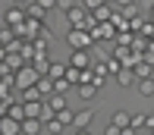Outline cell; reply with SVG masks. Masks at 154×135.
I'll use <instances>...</instances> for the list:
<instances>
[{
  "mask_svg": "<svg viewBox=\"0 0 154 135\" xmlns=\"http://www.w3.org/2000/svg\"><path fill=\"white\" fill-rule=\"evenodd\" d=\"M66 44L72 47V51H91L94 47V38H91V32H88V28H69L66 32Z\"/></svg>",
  "mask_w": 154,
  "mask_h": 135,
  "instance_id": "cell-1",
  "label": "cell"
},
{
  "mask_svg": "<svg viewBox=\"0 0 154 135\" xmlns=\"http://www.w3.org/2000/svg\"><path fill=\"white\" fill-rule=\"evenodd\" d=\"M66 22L75 25V28H88V32H91L94 28V16H91V10H85L82 3H75L72 10H66Z\"/></svg>",
  "mask_w": 154,
  "mask_h": 135,
  "instance_id": "cell-2",
  "label": "cell"
},
{
  "mask_svg": "<svg viewBox=\"0 0 154 135\" xmlns=\"http://www.w3.org/2000/svg\"><path fill=\"white\" fill-rule=\"evenodd\" d=\"M38 79H41V72L32 66V63H25V66L16 72V91H25V88H32V85H38Z\"/></svg>",
  "mask_w": 154,
  "mask_h": 135,
  "instance_id": "cell-3",
  "label": "cell"
},
{
  "mask_svg": "<svg viewBox=\"0 0 154 135\" xmlns=\"http://www.w3.org/2000/svg\"><path fill=\"white\" fill-rule=\"evenodd\" d=\"M116 85H120V88H132V85H138L135 69H132V66H123L120 72H116Z\"/></svg>",
  "mask_w": 154,
  "mask_h": 135,
  "instance_id": "cell-4",
  "label": "cell"
},
{
  "mask_svg": "<svg viewBox=\"0 0 154 135\" xmlns=\"http://www.w3.org/2000/svg\"><path fill=\"white\" fill-rule=\"evenodd\" d=\"M0 135H22V123L13 116H0Z\"/></svg>",
  "mask_w": 154,
  "mask_h": 135,
  "instance_id": "cell-5",
  "label": "cell"
},
{
  "mask_svg": "<svg viewBox=\"0 0 154 135\" xmlns=\"http://www.w3.org/2000/svg\"><path fill=\"white\" fill-rule=\"evenodd\" d=\"M69 66H75V69H88V66H91V57H88V51H72V54H69Z\"/></svg>",
  "mask_w": 154,
  "mask_h": 135,
  "instance_id": "cell-6",
  "label": "cell"
},
{
  "mask_svg": "<svg viewBox=\"0 0 154 135\" xmlns=\"http://www.w3.org/2000/svg\"><path fill=\"white\" fill-rule=\"evenodd\" d=\"M94 123V107H85V110H79V113H75V129H88V126H91Z\"/></svg>",
  "mask_w": 154,
  "mask_h": 135,
  "instance_id": "cell-7",
  "label": "cell"
},
{
  "mask_svg": "<svg viewBox=\"0 0 154 135\" xmlns=\"http://www.w3.org/2000/svg\"><path fill=\"white\" fill-rule=\"evenodd\" d=\"M41 129H44V123L38 116H25L22 119V135H41Z\"/></svg>",
  "mask_w": 154,
  "mask_h": 135,
  "instance_id": "cell-8",
  "label": "cell"
},
{
  "mask_svg": "<svg viewBox=\"0 0 154 135\" xmlns=\"http://www.w3.org/2000/svg\"><path fill=\"white\" fill-rule=\"evenodd\" d=\"M3 22H6V25L25 22V6H10V10H6V16H3Z\"/></svg>",
  "mask_w": 154,
  "mask_h": 135,
  "instance_id": "cell-9",
  "label": "cell"
},
{
  "mask_svg": "<svg viewBox=\"0 0 154 135\" xmlns=\"http://www.w3.org/2000/svg\"><path fill=\"white\" fill-rule=\"evenodd\" d=\"M3 66L10 69V72H19V69L25 66V57H22V54H6V57H3Z\"/></svg>",
  "mask_w": 154,
  "mask_h": 135,
  "instance_id": "cell-10",
  "label": "cell"
},
{
  "mask_svg": "<svg viewBox=\"0 0 154 135\" xmlns=\"http://www.w3.org/2000/svg\"><path fill=\"white\" fill-rule=\"evenodd\" d=\"M113 35H116V28L110 25V22H104V25L94 22V28H91V38H94V41H101V38H113Z\"/></svg>",
  "mask_w": 154,
  "mask_h": 135,
  "instance_id": "cell-11",
  "label": "cell"
},
{
  "mask_svg": "<svg viewBox=\"0 0 154 135\" xmlns=\"http://www.w3.org/2000/svg\"><path fill=\"white\" fill-rule=\"evenodd\" d=\"M51 63H54V60H51V54H38V57L32 60V66L38 69L41 75H47V72H51Z\"/></svg>",
  "mask_w": 154,
  "mask_h": 135,
  "instance_id": "cell-12",
  "label": "cell"
},
{
  "mask_svg": "<svg viewBox=\"0 0 154 135\" xmlns=\"http://www.w3.org/2000/svg\"><path fill=\"white\" fill-rule=\"evenodd\" d=\"M44 104H47L51 113H60L63 107H66V94H51V97H44Z\"/></svg>",
  "mask_w": 154,
  "mask_h": 135,
  "instance_id": "cell-13",
  "label": "cell"
},
{
  "mask_svg": "<svg viewBox=\"0 0 154 135\" xmlns=\"http://www.w3.org/2000/svg\"><path fill=\"white\" fill-rule=\"evenodd\" d=\"M25 16H29V19H41V22H44V16H47V10H44V6L38 3V0H32V3L25 6Z\"/></svg>",
  "mask_w": 154,
  "mask_h": 135,
  "instance_id": "cell-14",
  "label": "cell"
},
{
  "mask_svg": "<svg viewBox=\"0 0 154 135\" xmlns=\"http://www.w3.org/2000/svg\"><path fill=\"white\" fill-rule=\"evenodd\" d=\"M6 116H13V119H19V123H22V119L29 116V113H25V104H22V101H10V110H6Z\"/></svg>",
  "mask_w": 154,
  "mask_h": 135,
  "instance_id": "cell-15",
  "label": "cell"
},
{
  "mask_svg": "<svg viewBox=\"0 0 154 135\" xmlns=\"http://www.w3.org/2000/svg\"><path fill=\"white\" fill-rule=\"evenodd\" d=\"M19 101H44V94H41V88L38 85H32V88H25V91H19Z\"/></svg>",
  "mask_w": 154,
  "mask_h": 135,
  "instance_id": "cell-16",
  "label": "cell"
},
{
  "mask_svg": "<svg viewBox=\"0 0 154 135\" xmlns=\"http://www.w3.org/2000/svg\"><path fill=\"white\" fill-rule=\"evenodd\" d=\"M129 119H132V113H126V110H116L113 116H110V126H116V129H126V126H129Z\"/></svg>",
  "mask_w": 154,
  "mask_h": 135,
  "instance_id": "cell-17",
  "label": "cell"
},
{
  "mask_svg": "<svg viewBox=\"0 0 154 135\" xmlns=\"http://www.w3.org/2000/svg\"><path fill=\"white\" fill-rule=\"evenodd\" d=\"M132 69H135V75H138V79H151V75H154V66H151V63H145V60H138Z\"/></svg>",
  "mask_w": 154,
  "mask_h": 135,
  "instance_id": "cell-18",
  "label": "cell"
},
{
  "mask_svg": "<svg viewBox=\"0 0 154 135\" xmlns=\"http://www.w3.org/2000/svg\"><path fill=\"white\" fill-rule=\"evenodd\" d=\"M41 123H44V129L51 132V135H60L63 129H66V126H63V123H60L57 116H47V119H41Z\"/></svg>",
  "mask_w": 154,
  "mask_h": 135,
  "instance_id": "cell-19",
  "label": "cell"
},
{
  "mask_svg": "<svg viewBox=\"0 0 154 135\" xmlns=\"http://www.w3.org/2000/svg\"><path fill=\"white\" fill-rule=\"evenodd\" d=\"M138 94L142 97H154V75L151 79H138Z\"/></svg>",
  "mask_w": 154,
  "mask_h": 135,
  "instance_id": "cell-20",
  "label": "cell"
},
{
  "mask_svg": "<svg viewBox=\"0 0 154 135\" xmlns=\"http://www.w3.org/2000/svg\"><path fill=\"white\" fill-rule=\"evenodd\" d=\"M97 91H101V88H97L94 82H85V85H79V97H85V101H91V97L97 94Z\"/></svg>",
  "mask_w": 154,
  "mask_h": 135,
  "instance_id": "cell-21",
  "label": "cell"
},
{
  "mask_svg": "<svg viewBox=\"0 0 154 135\" xmlns=\"http://www.w3.org/2000/svg\"><path fill=\"white\" fill-rule=\"evenodd\" d=\"M66 66H69V63H57V60H54V63H51V72H47V75L57 82V79H63V75H66Z\"/></svg>",
  "mask_w": 154,
  "mask_h": 135,
  "instance_id": "cell-22",
  "label": "cell"
},
{
  "mask_svg": "<svg viewBox=\"0 0 154 135\" xmlns=\"http://www.w3.org/2000/svg\"><path fill=\"white\" fill-rule=\"evenodd\" d=\"M38 88H41L44 97H51L54 94V79H51V75H41V79H38Z\"/></svg>",
  "mask_w": 154,
  "mask_h": 135,
  "instance_id": "cell-23",
  "label": "cell"
},
{
  "mask_svg": "<svg viewBox=\"0 0 154 135\" xmlns=\"http://www.w3.org/2000/svg\"><path fill=\"white\" fill-rule=\"evenodd\" d=\"M0 38H3V44H13L19 35H16V28H13V25H3V28H0Z\"/></svg>",
  "mask_w": 154,
  "mask_h": 135,
  "instance_id": "cell-24",
  "label": "cell"
},
{
  "mask_svg": "<svg viewBox=\"0 0 154 135\" xmlns=\"http://www.w3.org/2000/svg\"><path fill=\"white\" fill-rule=\"evenodd\" d=\"M57 119H60V123H63V126H72V123H75V113H72V110H69V107H63V110L57 113Z\"/></svg>",
  "mask_w": 154,
  "mask_h": 135,
  "instance_id": "cell-25",
  "label": "cell"
},
{
  "mask_svg": "<svg viewBox=\"0 0 154 135\" xmlns=\"http://www.w3.org/2000/svg\"><path fill=\"white\" fill-rule=\"evenodd\" d=\"M129 126H132V129H145V126H148V116H145V113H132Z\"/></svg>",
  "mask_w": 154,
  "mask_h": 135,
  "instance_id": "cell-26",
  "label": "cell"
},
{
  "mask_svg": "<svg viewBox=\"0 0 154 135\" xmlns=\"http://www.w3.org/2000/svg\"><path fill=\"white\" fill-rule=\"evenodd\" d=\"M91 16H94V22H107V19H110V10H107V6H97Z\"/></svg>",
  "mask_w": 154,
  "mask_h": 135,
  "instance_id": "cell-27",
  "label": "cell"
},
{
  "mask_svg": "<svg viewBox=\"0 0 154 135\" xmlns=\"http://www.w3.org/2000/svg\"><path fill=\"white\" fill-rule=\"evenodd\" d=\"M69 88H72V85H69L66 79H57V82H54V94H66Z\"/></svg>",
  "mask_w": 154,
  "mask_h": 135,
  "instance_id": "cell-28",
  "label": "cell"
},
{
  "mask_svg": "<svg viewBox=\"0 0 154 135\" xmlns=\"http://www.w3.org/2000/svg\"><path fill=\"white\" fill-rule=\"evenodd\" d=\"M79 3L85 6V10H91V13H94L97 6H104V0H79Z\"/></svg>",
  "mask_w": 154,
  "mask_h": 135,
  "instance_id": "cell-29",
  "label": "cell"
},
{
  "mask_svg": "<svg viewBox=\"0 0 154 135\" xmlns=\"http://www.w3.org/2000/svg\"><path fill=\"white\" fill-rule=\"evenodd\" d=\"M75 3H79V0H57V10H63V13H66V10H72Z\"/></svg>",
  "mask_w": 154,
  "mask_h": 135,
  "instance_id": "cell-30",
  "label": "cell"
},
{
  "mask_svg": "<svg viewBox=\"0 0 154 135\" xmlns=\"http://www.w3.org/2000/svg\"><path fill=\"white\" fill-rule=\"evenodd\" d=\"M41 6H44V10H57V0H38Z\"/></svg>",
  "mask_w": 154,
  "mask_h": 135,
  "instance_id": "cell-31",
  "label": "cell"
},
{
  "mask_svg": "<svg viewBox=\"0 0 154 135\" xmlns=\"http://www.w3.org/2000/svg\"><path fill=\"white\" fill-rule=\"evenodd\" d=\"M123 129H116V126H107V132H104V135H120Z\"/></svg>",
  "mask_w": 154,
  "mask_h": 135,
  "instance_id": "cell-32",
  "label": "cell"
},
{
  "mask_svg": "<svg viewBox=\"0 0 154 135\" xmlns=\"http://www.w3.org/2000/svg\"><path fill=\"white\" fill-rule=\"evenodd\" d=\"M120 135H135V129H132V126H126V129H123Z\"/></svg>",
  "mask_w": 154,
  "mask_h": 135,
  "instance_id": "cell-33",
  "label": "cell"
},
{
  "mask_svg": "<svg viewBox=\"0 0 154 135\" xmlns=\"http://www.w3.org/2000/svg\"><path fill=\"white\" fill-rule=\"evenodd\" d=\"M13 3H16V6H29L32 0H13Z\"/></svg>",
  "mask_w": 154,
  "mask_h": 135,
  "instance_id": "cell-34",
  "label": "cell"
},
{
  "mask_svg": "<svg viewBox=\"0 0 154 135\" xmlns=\"http://www.w3.org/2000/svg\"><path fill=\"white\" fill-rule=\"evenodd\" d=\"M145 129H154V116H148V126H145Z\"/></svg>",
  "mask_w": 154,
  "mask_h": 135,
  "instance_id": "cell-35",
  "label": "cell"
},
{
  "mask_svg": "<svg viewBox=\"0 0 154 135\" xmlns=\"http://www.w3.org/2000/svg\"><path fill=\"white\" fill-rule=\"evenodd\" d=\"M75 135H91V132H88V129H75Z\"/></svg>",
  "mask_w": 154,
  "mask_h": 135,
  "instance_id": "cell-36",
  "label": "cell"
},
{
  "mask_svg": "<svg viewBox=\"0 0 154 135\" xmlns=\"http://www.w3.org/2000/svg\"><path fill=\"white\" fill-rule=\"evenodd\" d=\"M3 69H6V66H3V60H0V75H3Z\"/></svg>",
  "mask_w": 154,
  "mask_h": 135,
  "instance_id": "cell-37",
  "label": "cell"
},
{
  "mask_svg": "<svg viewBox=\"0 0 154 135\" xmlns=\"http://www.w3.org/2000/svg\"><path fill=\"white\" fill-rule=\"evenodd\" d=\"M148 135H154V129H148Z\"/></svg>",
  "mask_w": 154,
  "mask_h": 135,
  "instance_id": "cell-38",
  "label": "cell"
},
{
  "mask_svg": "<svg viewBox=\"0 0 154 135\" xmlns=\"http://www.w3.org/2000/svg\"><path fill=\"white\" fill-rule=\"evenodd\" d=\"M151 13H154V10H151Z\"/></svg>",
  "mask_w": 154,
  "mask_h": 135,
  "instance_id": "cell-39",
  "label": "cell"
}]
</instances>
